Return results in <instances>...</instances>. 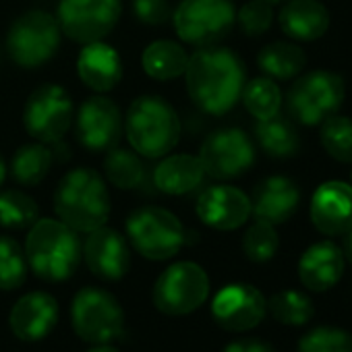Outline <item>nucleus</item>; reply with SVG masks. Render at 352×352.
Wrapping results in <instances>:
<instances>
[{"label": "nucleus", "instance_id": "obj_1", "mask_svg": "<svg viewBox=\"0 0 352 352\" xmlns=\"http://www.w3.org/2000/svg\"><path fill=\"white\" fill-rule=\"evenodd\" d=\"M187 91L197 108L222 116L234 108L245 87V65L228 48H199L185 71Z\"/></svg>", "mask_w": 352, "mask_h": 352}, {"label": "nucleus", "instance_id": "obj_2", "mask_svg": "<svg viewBox=\"0 0 352 352\" xmlns=\"http://www.w3.org/2000/svg\"><path fill=\"white\" fill-rule=\"evenodd\" d=\"M110 193L102 174L94 168L67 172L54 191V212L60 222L77 232L106 226L110 218Z\"/></svg>", "mask_w": 352, "mask_h": 352}, {"label": "nucleus", "instance_id": "obj_3", "mask_svg": "<svg viewBox=\"0 0 352 352\" xmlns=\"http://www.w3.org/2000/svg\"><path fill=\"white\" fill-rule=\"evenodd\" d=\"M23 251L28 265L46 282L69 280L83 257L77 230L52 218H42L30 228Z\"/></svg>", "mask_w": 352, "mask_h": 352}, {"label": "nucleus", "instance_id": "obj_4", "mask_svg": "<svg viewBox=\"0 0 352 352\" xmlns=\"http://www.w3.org/2000/svg\"><path fill=\"white\" fill-rule=\"evenodd\" d=\"M124 135L139 155L149 160L164 157L181 139V118L164 98L141 96L126 110Z\"/></svg>", "mask_w": 352, "mask_h": 352}, {"label": "nucleus", "instance_id": "obj_5", "mask_svg": "<svg viewBox=\"0 0 352 352\" xmlns=\"http://www.w3.org/2000/svg\"><path fill=\"white\" fill-rule=\"evenodd\" d=\"M172 23L185 44L208 48L232 32L236 11L230 0H181L174 9Z\"/></svg>", "mask_w": 352, "mask_h": 352}, {"label": "nucleus", "instance_id": "obj_6", "mask_svg": "<svg viewBox=\"0 0 352 352\" xmlns=\"http://www.w3.org/2000/svg\"><path fill=\"white\" fill-rule=\"evenodd\" d=\"M58 19L46 11H28L15 19L7 34V52L19 67L36 69L54 58L60 46Z\"/></svg>", "mask_w": 352, "mask_h": 352}, {"label": "nucleus", "instance_id": "obj_7", "mask_svg": "<svg viewBox=\"0 0 352 352\" xmlns=\"http://www.w3.org/2000/svg\"><path fill=\"white\" fill-rule=\"evenodd\" d=\"M126 234L139 255L151 261H164L179 253L185 245L181 220L164 208H141L126 220Z\"/></svg>", "mask_w": 352, "mask_h": 352}, {"label": "nucleus", "instance_id": "obj_8", "mask_svg": "<svg viewBox=\"0 0 352 352\" xmlns=\"http://www.w3.org/2000/svg\"><path fill=\"white\" fill-rule=\"evenodd\" d=\"M210 294L206 270L193 261H179L166 267L153 286V305L166 315H189L199 309Z\"/></svg>", "mask_w": 352, "mask_h": 352}, {"label": "nucleus", "instance_id": "obj_9", "mask_svg": "<svg viewBox=\"0 0 352 352\" xmlns=\"http://www.w3.org/2000/svg\"><path fill=\"white\" fill-rule=\"evenodd\" d=\"M71 319L77 336L89 344L112 342L124 325V313L116 296L96 286L81 288L75 294Z\"/></svg>", "mask_w": 352, "mask_h": 352}, {"label": "nucleus", "instance_id": "obj_10", "mask_svg": "<svg viewBox=\"0 0 352 352\" xmlns=\"http://www.w3.org/2000/svg\"><path fill=\"white\" fill-rule=\"evenodd\" d=\"M344 100V81L329 71H313L294 81L286 94V110L300 124H319Z\"/></svg>", "mask_w": 352, "mask_h": 352}, {"label": "nucleus", "instance_id": "obj_11", "mask_svg": "<svg viewBox=\"0 0 352 352\" xmlns=\"http://www.w3.org/2000/svg\"><path fill=\"white\" fill-rule=\"evenodd\" d=\"M73 122V100L56 83H44L34 89L23 108L25 131L40 143H58Z\"/></svg>", "mask_w": 352, "mask_h": 352}, {"label": "nucleus", "instance_id": "obj_12", "mask_svg": "<svg viewBox=\"0 0 352 352\" xmlns=\"http://www.w3.org/2000/svg\"><path fill=\"white\" fill-rule=\"evenodd\" d=\"M122 0H60V32L77 44L102 42L118 23Z\"/></svg>", "mask_w": 352, "mask_h": 352}, {"label": "nucleus", "instance_id": "obj_13", "mask_svg": "<svg viewBox=\"0 0 352 352\" xmlns=\"http://www.w3.org/2000/svg\"><path fill=\"white\" fill-rule=\"evenodd\" d=\"M199 160L208 176L218 181L236 179L255 162V147L241 129H220L206 137Z\"/></svg>", "mask_w": 352, "mask_h": 352}, {"label": "nucleus", "instance_id": "obj_14", "mask_svg": "<svg viewBox=\"0 0 352 352\" xmlns=\"http://www.w3.org/2000/svg\"><path fill=\"white\" fill-rule=\"evenodd\" d=\"M77 139L79 143L94 151H110L116 147L124 133V118L120 114V108L106 96H91L87 98L79 112H77Z\"/></svg>", "mask_w": 352, "mask_h": 352}, {"label": "nucleus", "instance_id": "obj_15", "mask_svg": "<svg viewBox=\"0 0 352 352\" xmlns=\"http://www.w3.org/2000/svg\"><path fill=\"white\" fill-rule=\"evenodd\" d=\"M265 311L267 300L251 284L224 286L212 302L216 323L228 331H245L255 327L265 317Z\"/></svg>", "mask_w": 352, "mask_h": 352}, {"label": "nucleus", "instance_id": "obj_16", "mask_svg": "<svg viewBox=\"0 0 352 352\" xmlns=\"http://www.w3.org/2000/svg\"><path fill=\"white\" fill-rule=\"evenodd\" d=\"M87 234L83 257L89 272L108 282L124 278L131 267V249L124 236L108 226H100Z\"/></svg>", "mask_w": 352, "mask_h": 352}, {"label": "nucleus", "instance_id": "obj_17", "mask_svg": "<svg viewBox=\"0 0 352 352\" xmlns=\"http://www.w3.org/2000/svg\"><path fill=\"white\" fill-rule=\"evenodd\" d=\"M195 212L199 220L210 228L234 230L249 220L251 199L236 187L214 185L197 197Z\"/></svg>", "mask_w": 352, "mask_h": 352}, {"label": "nucleus", "instance_id": "obj_18", "mask_svg": "<svg viewBox=\"0 0 352 352\" xmlns=\"http://www.w3.org/2000/svg\"><path fill=\"white\" fill-rule=\"evenodd\" d=\"M9 321L19 340L38 342L54 329L58 321V302L48 292H30L15 302Z\"/></svg>", "mask_w": 352, "mask_h": 352}, {"label": "nucleus", "instance_id": "obj_19", "mask_svg": "<svg viewBox=\"0 0 352 352\" xmlns=\"http://www.w3.org/2000/svg\"><path fill=\"white\" fill-rule=\"evenodd\" d=\"M311 220L323 234L348 232L352 228V187L338 181L321 185L311 201Z\"/></svg>", "mask_w": 352, "mask_h": 352}, {"label": "nucleus", "instance_id": "obj_20", "mask_svg": "<svg viewBox=\"0 0 352 352\" xmlns=\"http://www.w3.org/2000/svg\"><path fill=\"white\" fill-rule=\"evenodd\" d=\"M300 193L296 185L286 176H270L261 181L251 199V214L259 222L267 224H282L286 222L298 208Z\"/></svg>", "mask_w": 352, "mask_h": 352}, {"label": "nucleus", "instance_id": "obj_21", "mask_svg": "<svg viewBox=\"0 0 352 352\" xmlns=\"http://www.w3.org/2000/svg\"><path fill=\"white\" fill-rule=\"evenodd\" d=\"M77 73L89 89L108 94L122 79V60L118 52L104 42L85 44L77 58Z\"/></svg>", "mask_w": 352, "mask_h": 352}, {"label": "nucleus", "instance_id": "obj_22", "mask_svg": "<svg viewBox=\"0 0 352 352\" xmlns=\"http://www.w3.org/2000/svg\"><path fill=\"white\" fill-rule=\"evenodd\" d=\"M342 272H344V253L340 247L327 241L309 247L298 263L300 282L313 292H323L331 288L342 278Z\"/></svg>", "mask_w": 352, "mask_h": 352}, {"label": "nucleus", "instance_id": "obj_23", "mask_svg": "<svg viewBox=\"0 0 352 352\" xmlns=\"http://www.w3.org/2000/svg\"><path fill=\"white\" fill-rule=\"evenodd\" d=\"M206 179V170L199 155L174 153L164 157L153 170V185L166 195H187L195 191Z\"/></svg>", "mask_w": 352, "mask_h": 352}, {"label": "nucleus", "instance_id": "obj_24", "mask_svg": "<svg viewBox=\"0 0 352 352\" xmlns=\"http://www.w3.org/2000/svg\"><path fill=\"white\" fill-rule=\"evenodd\" d=\"M280 28L292 40L311 42L327 32L329 13L317 0H290L280 11Z\"/></svg>", "mask_w": 352, "mask_h": 352}, {"label": "nucleus", "instance_id": "obj_25", "mask_svg": "<svg viewBox=\"0 0 352 352\" xmlns=\"http://www.w3.org/2000/svg\"><path fill=\"white\" fill-rule=\"evenodd\" d=\"M189 54L172 40H155L141 54V67L147 77L155 81H172L185 75Z\"/></svg>", "mask_w": 352, "mask_h": 352}, {"label": "nucleus", "instance_id": "obj_26", "mask_svg": "<svg viewBox=\"0 0 352 352\" xmlns=\"http://www.w3.org/2000/svg\"><path fill=\"white\" fill-rule=\"evenodd\" d=\"M52 166V151L46 147V143H28L21 145L11 162V174L15 183L21 187H36L40 185Z\"/></svg>", "mask_w": 352, "mask_h": 352}, {"label": "nucleus", "instance_id": "obj_27", "mask_svg": "<svg viewBox=\"0 0 352 352\" xmlns=\"http://www.w3.org/2000/svg\"><path fill=\"white\" fill-rule=\"evenodd\" d=\"M255 135L261 147L274 157H290L298 151L300 139L290 120L276 114L265 120H257Z\"/></svg>", "mask_w": 352, "mask_h": 352}, {"label": "nucleus", "instance_id": "obj_28", "mask_svg": "<svg viewBox=\"0 0 352 352\" xmlns=\"http://www.w3.org/2000/svg\"><path fill=\"white\" fill-rule=\"evenodd\" d=\"M257 65H259V69L267 77L286 81V79L296 77L302 71V67H305V54L294 44L274 42V44H267L259 52Z\"/></svg>", "mask_w": 352, "mask_h": 352}, {"label": "nucleus", "instance_id": "obj_29", "mask_svg": "<svg viewBox=\"0 0 352 352\" xmlns=\"http://www.w3.org/2000/svg\"><path fill=\"white\" fill-rule=\"evenodd\" d=\"M104 174L116 189H135L143 181V162L137 151L124 147H112L104 157Z\"/></svg>", "mask_w": 352, "mask_h": 352}, {"label": "nucleus", "instance_id": "obj_30", "mask_svg": "<svg viewBox=\"0 0 352 352\" xmlns=\"http://www.w3.org/2000/svg\"><path fill=\"white\" fill-rule=\"evenodd\" d=\"M38 204L23 191L9 189L0 193V226L7 230H25L38 222Z\"/></svg>", "mask_w": 352, "mask_h": 352}, {"label": "nucleus", "instance_id": "obj_31", "mask_svg": "<svg viewBox=\"0 0 352 352\" xmlns=\"http://www.w3.org/2000/svg\"><path fill=\"white\" fill-rule=\"evenodd\" d=\"M243 104L245 108L257 118L265 120L280 112L282 106V91L270 77H257L243 87Z\"/></svg>", "mask_w": 352, "mask_h": 352}, {"label": "nucleus", "instance_id": "obj_32", "mask_svg": "<svg viewBox=\"0 0 352 352\" xmlns=\"http://www.w3.org/2000/svg\"><path fill=\"white\" fill-rule=\"evenodd\" d=\"M28 259L21 245L0 234V290H15L25 282L28 276Z\"/></svg>", "mask_w": 352, "mask_h": 352}, {"label": "nucleus", "instance_id": "obj_33", "mask_svg": "<svg viewBox=\"0 0 352 352\" xmlns=\"http://www.w3.org/2000/svg\"><path fill=\"white\" fill-rule=\"evenodd\" d=\"M270 313L284 325H302L313 317V302L298 290H282L267 302Z\"/></svg>", "mask_w": 352, "mask_h": 352}, {"label": "nucleus", "instance_id": "obj_34", "mask_svg": "<svg viewBox=\"0 0 352 352\" xmlns=\"http://www.w3.org/2000/svg\"><path fill=\"white\" fill-rule=\"evenodd\" d=\"M321 143L331 157L352 162V118L327 116L321 124Z\"/></svg>", "mask_w": 352, "mask_h": 352}, {"label": "nucleus", "instance_id": "obj_35", "mask_svg": "<svg viewBox=\"0 0 352 352\" xmlns=\"http://www.w3.org/2000/svg\"><path fill=\"white\" fill-rule=\"evenodd\" d=\"M278 234L274 230L272 224L267 222H255L247 234H245V241H243V249H245V255L255 261V263H263V261H270L276 251H278Z\"/></svg>", "mask_w": 352, "mask_h": 352}, {"label": "nucleus", "instance_id": "obj_36", "mask_svg": "<svg viewBox=\"0 0 352 352\" xmlns=\"http://www.w3.org/2000/svg\"><path fill=\"white\" fill-rule=\"evenodd\" d=\"M298 352H352V336L336 327H317L302 336Z\"/></svg>", "mask_w": 352, "mask_h": 352}, {"label": "nucleus", "instance_id": "obj_37", "mask_svg": "<svg viewBox=\"0 0 352 352\" xmlns=\"http://www.w3.org/2000/svg\"><path fill=\"white\" fill-rule=\"evenodd\" d=\"M236 21L247 36L257 38V36L265 34L274 21L272 5L265 3V0H251V3H247L236 13Z\"/></svg>", "mask_w": 352, "mask_h": 352}, {"label": "nucleus", "instance_id": "obj_38", "mask_svg": "<svg viewBox=\"0 0 352 352\" xmlns=\"http://www.w3.org/2000/svg\"><path fill=\"white\" fill-rule=\"evenodd\" d=\"M133 15L143 25H166L172 21V7L170 0H133Z\"/></svg>", "mask_w": 352, "mask_h": 352}, {"label": "nucleus", "instance_id": "obj_39", "mask_svg": "<svg viewBox=\"0 0 352 352\" xmlns=\"http://www.w3.org/2000/svg\"><path fill=\"white\" fill-rule=\"evenodd\" d=\"M222 352H276V350L261 340H236L228 344Z\"/></svg>", "mask_w": 352, "mask_h": 352}, {"label": "nucleus", "instance_id": "obj_40", "mask_svg": "<svg viewBox=\"0 0 352 352\" xmlns=\"http://www.w3.org/2000/svg\"><path fill=\"white\" fill-rule=\"evenodd\" d=\"M344 257L352 263V228L344 232Z\"/></svg>", "mask_w": 352, "mask_h": 352}, {"label": "nucleus", "instance_id": "obj_41", "mask_svg": "<svg viewBox=\"0 0 352 352\" xmlns=\"http://www.w3.org/2000/svg\"><path fill=\"white\" fill-rule=\"evenodd\" d=\"M87 352H118L114 346H108V344H96L91 350H87Z\"/></svg>", "mask_w": 352, "mask_h": 352}, {"label": "nucleus", "instance_id": "obj_42", "mask_svg": "<svg viewBox=\"0 0 352 352\" xmlns=\"http://www.w3.org/2000/svg\"><path fill=\"white\" fill-rule=\"evenodd\" d=\"M5 179H7V164H5L3 155H0V185L5 183Z\"/></svg>", "mask_w": 352, "mask_h": 352}, {"label": "nucleus", "instance_id": "obj_43", "mask_svg": "<svg viewBox=\"0 0 352 352\" xmlns=\"http://www.w3.org/2000/svg\"><path fill=\"white\" fill-rule=\"evenodd\" d=\"M265 3H270V5H274V3H282V0H265Z\"/></svg>", "mask_w": 352, "mask_h": 352}]
</instances>
